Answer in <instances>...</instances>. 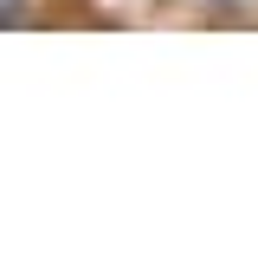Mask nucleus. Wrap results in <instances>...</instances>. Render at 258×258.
Segmentation results:
<instances>
[{
	"label": "nucleus",
	"mask_w": 258,
	"mask_h": 258,
	"mask_svg": "<svg viewBox=\"0 0 258 258\" xmlns=\"http://www.w3.org/2000/svg\"><path fill=\"white\" fill-rule=\"evenodd\" d=\"M20 13H26V0H0V26H13Z\"/></svg>",
	"instance_id": "f257e3e1"
}]
</instances>
